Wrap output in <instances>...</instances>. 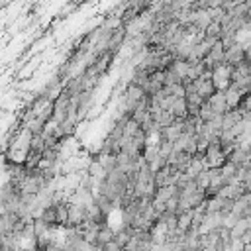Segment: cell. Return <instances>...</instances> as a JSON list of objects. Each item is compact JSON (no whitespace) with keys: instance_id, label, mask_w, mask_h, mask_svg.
Here are the masks:
<instances>
[{"instance_id":"cell-6","label":"cell","mask_w":251,"mask_h":251,"mask_svg":"<svg viewBox=\"0 0 251 251\" xmlns=\"http://www.w3.org/2000/svg\"><path fill=\"white\" fill-rule=\"evenodd\" d=\"M194 182H196V186H198V188H202V190H204V188H208V184H210L208 167H206V169H202V171H200V173L194 176Z\"/></svg>"},{"instance_id":"cell-2","label":"cell","mask_w":251,"mask_h":251,"mask_svg":"<svg viewBox=\"0 0 251 251\" xmlns=\"http://www.w3.org/2000/svg\"><path fill=\"white\" fill-rule=\"evenodd\" d=\"M243 59H245V49H243V45H241L239 39H237L235 43H231V45L226 47V53H224V63H226V65L233 67V65L241 63Z\"/></svg>"},{"instance_id":"cell-5","label":"cell","mask_w":251,"mask_h":251,"mask_svg":"<svg viewBox=\"0 0 251 251\" xmlns=\"http://www.w3.org/2000/svg\"><path fill=\"white\" fill-rule=\"evenodd\" d=\"M222 35V24L220 22H210L206 27H204V37H210V39H220Z\"/></svg>"},{"instance_id":"cell-1","label":"cell","mask_w":251,"mask_h":251,"mask_svg":"<svg viewBox=\"0 0 251 251\" xmlns=\"http://www.w3.org/2000/svg\"><path fill=\"white\" fill-rule=\"evenodd\" d=\"M202 159H204V165L206 167H222L227 157L222 153L218 141H210L208 147H206V151H204V155H202Z\"/></svg>"},{"instance_id":"cell-8","label":"cell","mask_w":251,"mask_h":251,"mask_svg":"<svg viewBox=\"0 0 251 251\" xmlns=\"http://www.w3.org/2000/svg\"><path fill=\"white\" fill-rule=\"evenodd\" d=\"M241 186H243V192H249V194H251V178H249V180H243Z\"/></svg>"},{"instance_id":"cell-7","label":"cell","mask_w":251,"mask_h":251,"mask_svg":"<svg viewBox=\"0 0 251 251\" xmlns=\"http://www.w3.org/2000/svg\"><path fill=\"white\" fill-rule=\"evenodd\" d=\"M227 0H208V8H222Z\"/></svg>"},{"instance_id":"cell-4","label":"cell","mask_w":251,"mask_h":251,"mask_svg":"<svg viewBox=\"0 0 251 251\" xmlns=\"http://www.w3.org/2000/svg\"><path fill=\"white\" fill-rule=\"evenodd\" d=\"M192 157H194V155H190L188 151H173V153L169 155V163L175 165L178 171H184V169L188 167V163L192 161Z\"/></svg>"},{"instance_id":"cell-3","label":"cell","mask_w":251,"mask_h":251,"mask_svg":"<svg viewBox=\"0 0 251 251\" xmlns=\"http://www.w3.org/2000/svg\"><path fill=\"white\" fill-rule=\"evenodd\" d=\"M206 102L210 104V108H212L214 114H218V116H222V114H226V112L229 110L227 100H226V92H224V90H216Z\"/></svg>"}]
</instances>
